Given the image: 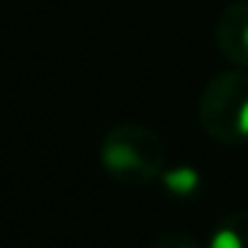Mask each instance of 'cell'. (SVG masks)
<instances>
[{
  "label": "cell",
  "mask_w": 248,
  "mask_h": 248,
  "mask_svg": "<svg viewBox=\"0 0 248 248\" xmlns=\"http://www.w3.org/2000/svg\"><path fill=\"white\" fill-rule=\"evenodd\" d=\"M99 160H102L104 171L112 179H118L120 184L139 187V184H150L155 176H160L163 163H166V150L155 131H150L147 125L125 123L104 136L102 147H99Z\"/></svg>",
  "instance_id": "1"
},
{
  "label": "cell",
  "mask_w": 248,
  "mask_h": 248,
  "mask_svg": "<svg viewBox=\"0 0 248 248\" xmlns=\"http://www.w3.org/2000/svg\"><path fill=\"white\" fill-rule=\"evenodd\" d=\"M200 120L216 141H248V72L216 75L203 91Z\"/></svg>",
  "instance_id": "2"
},
{
  "label": "cell",
  "mask_w": 248,
  "mask_h": 248,
  "mask_svg": "<svg viewBox=\"0 0 248 248\" xmlns=\"http://www.w3.org/2000/svg\"><path fill=\"white\" fill-rule=\"evenodd\" d=\"M219 48L235 64H248V3L232 6L224 11L216 30Z\"/></svg>",
  "instance_id": "3"
},
{
  "label": "cell",
  "mask_w": 248,
  "mask_h": 248,
  "mask_svg": "<svg viewBox=\"0 0 248 248\" xmlns=\"http://www.w3.org/2000/svg\"><path fill=\"white\" fill-rule=\"evenodd\" d=\"M208 248H248V211L221 219Z\"/></svg>",
  "instance_id": "4"
},
{
  "label": "cell",
  "mask_w": 248,
  "mask_h": 248,
  "mask_svg": "<svg viewBox=\"0 0 248 248\" xmlns=\"http://www.w3.org/2000/svg\"><path fill=\"white\" fill-rule=\"evenodd\" d=\"M163 182H166V187L171 189L173 195H189V192H195V187L200 184V176L192 168L179 166V168H173V171L163 173Z\"/></svg>",
  "instance_id": "5"
},
{
  "label": "cell",
  "mask_w": 248,
  "mask_h": 248,
  "mask_svg": "<svg viewBox=\"0 0 248 248\" xmlns=\"http://www.w3.org/2000/svg\"><path fill=\"white\" fill-rule=\"evenodd\" d=\"M152 248H198V243L187 235H163Z\"/></svg>",
  "instance_id": "6"
}]
</instances>
